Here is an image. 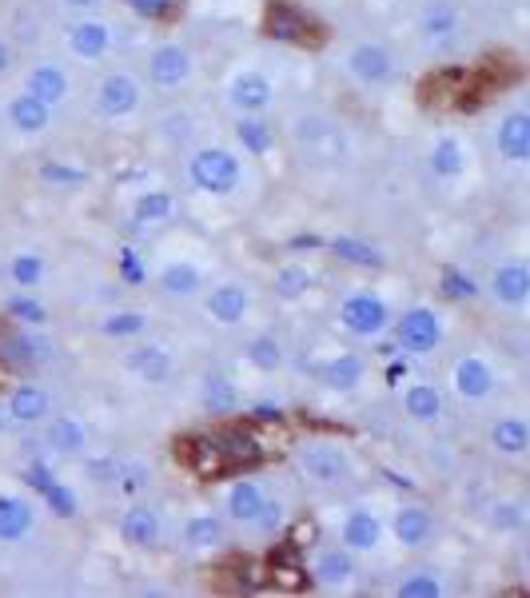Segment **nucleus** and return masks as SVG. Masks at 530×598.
I'll list each match as a JSON object with an SVG mask.
<instances>
[{
	"mask_svg": "<svg viewBox=\"0 0 530 598\" xmlns=\"http://www.w3.org/2000/svg\"><path fill=\"white\" fill-rule=\"evenodd\" d=\"M490 523H495V527H499V530H515V527H522V507H519V503H502V507H495Z\"/></svg>",
	"mask_w": 530,
	"mask_h": 598,
	"instance_id": "52",
	"label": "nucleus"
},
{
	"mask_svg": "<svg viewBox=\"0 0 530 598\" xmlns=\"http://www.w3.org/2000/svg\"><path fill=\"white\" fill-rule=\"evenodd\" d=\"M184 538H188V547L196 550H211L224 543V523L216 515H191L188 527H184Z\"/></svg>",
	"mask_w": 530,
	"mask_h": 598,
	"instance_id": "35",
	"label": "nucleus"
},
{
	"mask_svg": "<svg viewBox=\"0 0 530 598\" xmlns=\"http://www.w3.org/2000/svg\"><path fill=\"white\" fill-rule=\"evenodd\" d=\"M380 538H383V527L371 511L355 507L347 518H343V547L347 550H375L380 547Z\"/></svg>",
	"mask_w": 530,
	"mask_h": 598,
	"instance_id": "25",
	"label": "nucleus"
},
{
	"mask_svg": "<svg viewBox=\"0 0 530 598\" xmlns=\"http://www.w3.org/2000/svg\"><path fill=\"white\" fill-rule=\"evenodd\" d=\"M430 168H435V176H463L467 172V152H463L459 140H439L435 148H430Z\"/></svg>",
	"mask_w": 530,
	"mask_h": 598,
	"instance_id": "34",
	"label": "nucleus"
},
{
	"mask_svg": "<svg viewBox=\"0 0 530 598\" xmlns=\"http://www.w3.org/2000/svg\"><path fill=\"white\" fill-rule=\"evenodd\" d=\"M283 523V503L280 498H268V503H263V515H260V523H256V527L260 530H276Z\"/></svg>",
	"mask_w": 530,
	"mask_h": 598,
	"instance_id": "53",
	"label": "nucleus"
},
{
	"mask_svg": "<svg viewBox=\"0 0 530 598\" xmlns=\"http://www.w3.org/2000/svg\"><path fill=\"white\" fill-rule=\"evenodd\" d=\"M236 136H240L243 152H268L271 148V140H276V132H271V124H263V120L256 116H243L240 124H236Z\"/></svg>",
	"mask_w": 530,
	"mask_h": 598,
	"instance_id": "40",
	"label": "nucleus"
},
{
	"mask_svg": "<svg viewBox=\"0 0 530 598\" xmlns=\"http://www.w3.org/2000/svg\"><path fill=\"white\" fill-rule=\"evenodd\" d=\"M248 308H251V296L240 283H220V288L208 296V316L216 319V323H224V328H236V323L248 316Z\"/></svg>",
	"mask_w": 530,
	"mask_h": 598,
	"instance_id": "18",
	"label": "nucleus"
},
{
	"mask_svg": "<svg viewBox=\"0 0 530 598\" xmlns=\"http://www.w3.org/2000/svg\"><path fill=\"white\" fill-rule=\"evenodd\" d=\"M4 311H9V319H17V323H29V328H41V323H49V308H44L41 299H32V296H12L9 303H4Z\"/></svg>",
	"mask_w": 530,
	"mask_h": 598,
	"instance_id": "42",
	"label": "nucleus"
},
{
	"mask_svg": "<svg viewBox=\"0 0 530 598\" xmlns=\"http://www.w3.org/2000/svg\"><path fill=\"white\" fill-rule=\"evenodd\" d=\"M124 363H128V371H136L144 383H168L172 379V355L160 348V343L132 348L128 355H124Z\"/></svg>",
	"mask_w": 530,
	"mask_h": 598,
	"instance_id": "23",
	"label": "nucleus"
},
{
	"mask_svg": "<svg viewBox=\"0 0 530 598\" xmlns=\"http://www.w3.org/2000/svg\"><path fill=\"white\" fill-rule=\"evenodd\" d=\"M263 503H268V495H263V487L251 483V478H240V483L228 491V515L236 518V523H248V527L260 523Z\"/></svg>",
	"mask_w": 530,
	"mask_h": 598,
	"instance_id": "24",
	"label": "nucleus"
},
{
	"mask_svg": "<svg viewBox=\"0 0 530 598\" xmlns=\"http://www.w3.org/2000/svg\"><path fill=\"white\" fill-rule=\"evenodd\" d=\"M340 323L351 331V336L371 339V336H380V331H387L391 311H387V303H383L380 296H367V291H360V296L343 299Z\"/></svg>",
	"mask_w": 530,
	"mask_h": 598,
	"instance_id": "5",
	"label": "nucleus"
},
{
	"mask_svg": "<svg viewBox=\"0 0 530 598\" xmlns=\"http://www.w3.org/2000/svg\"><path fill=\"white\" fill-rule=\"evenodd\" d=\"M188 176L200 192L228 196V192H236V184H240L243 168H240V159L231 156L228 148H200L188 159Z\"/></svg>",
	"mask_w": 530,
	"mask_h": 598,
	"instance_id": "1",
	"label": "nucleus"
},
{
	"mask_svg": "<svg viewBox=\"0 0 530 598\" xmlns=\"http://www.w3.org/2000/svg\"><path fill=\"white\" fill-rule=\"evenodd\" d=\"M160 288L168 291V296H180V299H188V296H196L200 291V271L191 268V264H168V268L160 271Z\"/></svg>",
	"mask_w": 530,
	"mask_h": 598,
	"instance_id": "36",
	"label": "nucleus"
},
{
	"mask_svg": "<svg viewBox=\"0 0 530 598\" xmlns=\"http://www.w3.org/2000/svg\"><path fill=\"white\" fill-rule=\"evenodd\" d=\"M9 69H12V49L0 40V72H9Z\"/></svg>",
	"mask_w": 530,
	"mask_h": 598,
	"instance_id": "56",
	"label": "nucleus"
},
{
	"mask_svg": "<svg viewBox=\"0 0 530 598\" xmlns=\"http://www.w3.org/2000/svg\"><path fill=\"white\" fill-rule=\"evenodd\" d=\"M52 359V343L32 331H0V368L32 371Z\"/></svg>",
	"mask_w": 530,
	"mask_h": 598,
	"instance_id": "4",
	"label": "nucleus"
},
{
	"mask_svg": "<svg viewBox=\"0 0 530 598\" xmlns=\"http://www.w3.org/2000/svg\"><path fill=\"white\" fill-rule=\"evenodd\" d=\"M141 96H144L141 80L132 76V72H108V76L101 80V89H96V109H101L104 116L121 120L141 109Z\"/></svg>",
	"mask_w": 530,
	"mask_h": 598,
	"instance_id": "7",
	"label": "nucleus"
},
{
	"mask_svg": "<svg viewBox=\"0 0 530 598\" xmlns=\"http://www.w3.org/2000/svg\"><path fill=\"white\" fill-rule=\"evenodd\" d=\"M260 419H280V408H271V403H263V408H260Z\"/></svg>",
	"mask_w": 530,
	"mask_h": 598,
	"instance_id": "57",
	"label": "nucleus"
},
{
	"mask_svg": "<svg viewBox=\"0 0 530 598\" xmlns=\"http://www.w3.org/2000/svg\"><path fill=\"white\" fill-rule=\"evenodd\" d=\"M200 403L208 415H231V411L240 408V391H236V383H231L228 375L211 371L200 383Z\"/></svg>",
	"mask_w": 530,
	"mask_h": 598,
	"instance_id": "26",
	"label": "nucleus"
},
{
	"mask_svg": "<svg viewBox=\"0 0 530 598\" xmlns=\"http://www.w3.org/2000/svg\"><path fill=\"white\" fill-rule=\"evenodd\" d=\"M300 471L311 478V483H320V487H340V483H347L351 478V458L343 447H335V443H308V447H300Z\"/></svg>",
	"mask_w": 530,
	"mask_h": 598,
	"instance_id": "3",
	"label": "nucleus"
},
{
	"mask_svg": "<svg viewBox=\"0 0 530 598\" xmlns=\"http://www.w3.org/2000/svg\"><path fill=\"white\" fill-rule=\"evenodd\" d=\"M124 4L144 20H160L172 12V0H124Z\"/></svg>",
	"mask_w": 530,
	"mask_h": 598,
	"instance_id": "50",
	"label": "nucleus"
},
{
	"mask_svg": "<svg viewBox=\"0 0 530 598\" xmlns=\"http://www.w3.org/2000/svg\"><path fill=\"white\" fill-rule=\"evenodd\" d=\"M430 535H435V518H430L427 507H403V511H395V538H399L403 547H411V550L427 547Z\"/></svg>",
	"mask_w": 530,
	"mask_h": 598,
	"instance_id": "22",
	"label": "nucleus"
},
{
	"mask_svg": "<svg viewBox=\"0 0 530 598\" xmlns=\"http://www.w3.org/2000/svg\"><path fill=\"white\" fill-rule=\"evenodd\" d=\"M311 575H315V582L320 587H343L351 575H355V563H351V550L347 547H331V550H320V558H315V567H311Z\"/></svg>",
	"mask_w": 530,
	"mask_h": 598,
	"instance_id": "32",
	"label": "nucleus"
},
{
	"mask_svg": "<svg viewBox=\"0 0 530 598\" xmlns=\"http://www.w3.org/2000/svg\"><path fill=\"white\" fill-rule=\"evenodd\" d=\"M89 475L96 478V483H116V475H121V467H116L112 458H104V463H89Z\"/></svg>",
	"mask_w": 530,
	"mask_h": 598,
	"instance_id": "54",
	"label": "nucleus"
},
{
	"mask_svg": "<svg viewBox=\"0 0 530 598\" xmlns=\"http://www.w3.org/2000/svg\"><path fill=\"white\" fill-rule=\"evenodd\" d=\"M44 503H49L52 511L61 518H72L76 515V495H72L69 487H61V483H52V487H44Z\"/></svg>",
	"mask_w": 530,
	"mask_h": 598,
	"instance_id": "48",
	"label": "nucleus"
},
{
	"mask_svg": "<svg viewBox=\"0 0 530 598\" xmlns=\"http://www.w3.org/2000/svg\"><path fill=\"white\" fill-rule=\"evenodd\" d=\"M490 296L499 299V303H510V308L527 303V296H530L527 264H522V259H507V264H499L495 276H490Z\"/></svg>",
	"mask_w": 530,
	"mask_h": 598,
	"instance_id": "12",
	"label": "nucleus"
},
{
	"mask_svg": "<svg viewBox=\"0 0 530 598\" xmlns=\"http://www.w3.org/2000/svg\"><path fill=\"white\" fill-rule=\"evenodd\" d=\"M216 439H220L224 458H228V471L251 467V463H260L263 458V443L256 439L251 427H224V431H216Z\"/></svg>",
	"mask_w": 530,
	"mask_h": 598,
	"instance_id": "15",
	"label": "nucleus"
},
{
	"mask_svg": "<svg viewBox=\"0 0 530 598\" xmlns=\"http://www.w3.org/2000/svg\"><path fill=\"white\" fill-rule=\"evenodd\" d=\"M172 196L168 192H144L141 199H136V224H160V219L172 216Z\"/></svg>",
	"mask_w": 530,
	"mask_h": 598,
	"instance_id": "43",
	"label": "nucleus"
},
{
	"mask_svg": "<svg viewBox=\"0 0 530 598\" xmlns=\"http://www.w3.org/2000/svg\"><path fill=\"white\" fill-rule=\"evenodd\" d=\"M121 535L128 547H156L164 538V518L152 507H132L121 518Z\"/></svg>",
	"mask_w": 530,
	"mask_h": 598,
	"instance_id": "14",
	"label": "nucleus"
},
{
	"mask_svg": "<svg viewBox=\"0 0 530 598\" xmlns=\"http://www.w3.org/2000/svg\"><path fill=\"white\" fill-rule=\"evenodd\" d=\"M9 271H12V283H17V288H32V283L44 276V259L41 256H17Z\"/></svg>",
	"mask_w": 530,
	"mask_h": 598,
	"instance_id": "46",
	"label": "nucleus"
},
{
	"mask_svg": "<svg viewBox=\"0 0 530 598\" xmlns=\"http://www.w3.org/2000/svg\"><path fill=\"white\" fill-rule=\"evenodd\" d=\"M69 4H92V0H69Z\"/></svg>",
	"mask_w": 530,
	"mask_h": 598,
	"instance_id": "58",
	"label": "nucleus"
},
{
	"mask_svg": "<svg viewBox=\"0 0 530 598\" xmlns=\"http://www.w3.org/2000/svg\"><path fill=\"white\" fill-rule=\"evenodd\" d=\"M475 279L463 276V271H443V296L447 299H475Z\"/></svg>",
	"mask_w": 530,
	"mask_h": 598,
	"instance_id": "47",
	"label": "nucleus"
},
{
	"mask_svg": "<svg viewBox=\"0 0 530 598\" xmlns=\"http://www.w3.org/2000/svg\"><path fill=\"white\" fill-rule=\"evenodd\" d=\"M295 140H300L303 148H315V152H335L343 148V136L340 128L323 116H303L295 120Z\"/></svg>",
	"mask_w": 530,
	"mask_h": 598,
	"instance_id": "29",
	"label": "nucleus"
},
{
	"mask_svg": "<svg viewBox=\"0 0 530 598\" xmlns=\"http://www.w3.org/2000/svg\"><path fill=\"white\" fill-rule=\"evenodd\" d=\"M443 595V582L430 570H419V575H411L399 582V598H439Z\"/></svg>",
	"mask_w": 530,
	"mask_h": 598,
	"instance_id": "45",
	"label": "nucleus"
},
{
	"mask_svg": "<svg viewBox=\"0 0 530 598\" xmlns=\"http://www.w3.org/2000/svg\"><path fill=\"white\" fill-rule=\"evenodd\" d=\"M228 100L243 112V116H256V112H263L271 100H276V84H271L263 72H240V76L231 80Z\"/></svg>",
	"mask_w": 530,
	"mask_h": 598,
	"instance_id": "11",
	"label": "nucleus"
},
{
	"mask_svg": "<svg viewBox=\"0 0 530 598\" xmlns=\"http://www.w3.org/2000/svg\"><path fill=\"white\" fill-rule=\"evenodd\" d=\"M248 359H251V368H260V371H276L283 363V348H280V339L276 336H256L248 343Z\"/></svg>",
	"mask_w": 530,
	"mask_h": 598,
	"instance_id": "41",
	"label": "nucleus"
},
{
	"mask_svg": "<svg viewBox=\"0 0 530 598\" xmlns=\"http://www.w3.org/2000/svg\"><path fill=\"white\" fill-rule=\"evenodd\" d=\"M32 523H37L32 503H24V498H17V495H0V543H17V538H24L32 530Z\"/></svg>",
	"mask_w": 530,
	"mask_h": 598,
	"instance_id": "27",
	"label": "nucleus"
},
{
	"mask_svg": "<svg viewBox=\"0 0 530 598\" xmlns=\"http://www.w3.org/2000/svg\"><path fill=\"white\" fill-rule=\"evenodd\" d=\"M490 443L502 451V455H522L527 451V443H530V431H527V423L522 419H499L495 427H490Z\"/></svg>",
	"mask_w": 530,
	"mask_h": 598,
	"instance_id": "33",
	"label": "nucleus"
},
{
	"mask_svg": "<svg viewBox=\"0 0 530 598\" xmlns=\"http://www.w3.org/2000/svg\"><path fill=\"white\" fill-rule=\"evenodd\" d=\"M403 411H407L415 423H439L443 419V395L430 383H411L403 391Z\"/></svg>",
	"mask_w": 530,
	"mask_h": 598,
	"instance_id": "30",
	"label": "nucleus"
},
{
	"mask_svg": "<svg viewBox=\"0 0 530 598\" xmlns=\"http://www.w3.org/2000/svg\"><path fill=\"white\" fill-rule=\"evenodd\" d=\"M69 49L81 60H101L112 49V29L104 20H76L69 24Z\"/></svg>",
	"mask_w": 530,
	"mask_h": 598,
	"instance_id": "16",
	"label": "nucleus"
},
{
	"mask_svg": "<svg viewBox=\"0 0 530 598\" xmlns=\"http://www.w3.org/2000/svg\"><path fill=\"white\" fill-rule=\"evenodd\" d=\"M176 458H180L191 475H200V478L228 475V458H224V447H220V439H216V431H196V435L176 439Z\"/></svg>",
	"mask_w": 530,
	"mask_h": 598,
	"instance_id": "2",
	"label": "nucleus"
},
{
	"mask_svg": "<svg viewBox=\"0 0 530 598\" xmlns=\"http://www.w3.org/2000/svg\"><path fill=\"white\" fill-rule=\"evenodd\" d=\"M29 96H37L41 104H49V109H56L64 96H69V72L61 69V64H37V69L29 72Z\"/></svg>",
	"mask_w": 530,
	"mask_h": 598,
	"instance_id": "20",
	"label": "nucleus"
},
{
	"mask_svg": "<svg viewBox=\"0 0 530 598\" xmlns=\"http://www.w3.org/2000/svg\"><path fill=\"white\" fill-rule=\"evenodd\" d=\"M311 288V276H308V268H280L276 271V291H280L283 299H300L303 291Z\"/></svg>",
	"mask_w": 530,
	"mask_h": 598,
	"instance_id": "44",
	"label": "nucleus"
},
{
	"mask_svg": "<svg viewBox=\"0 0 530 598\" xmlns=\"http://www.w3.org/2000/svg\"><path fill=\"white\" fill-rule=\"evenodd\" d=\"M495 144L510 164H527L530 159V116L527 112H507L499 120V132H495Z\"/></svg>",
	"mask_w": 530,
	"mask_h": 598,
	"instance_id": "13",
	"label": "nucleus"
},
{
	"mask_svg": "<svg viewBox=\"0 0 530 598\" xmlns=\"http://www.w3.org/2000/svg\"><path fill=\"white\" fill-rule=\"evenodd\" d=\"M101 331L116 339L144 336V331H148V316H144V311H108V316L101 319Z\"/></svg>",
	"mask_w": 530,
	"mask_h": 598,
	"instance_id": "38",
	"label": "nucleus"
},
{
	"mask_svg": "<svg viewBox=\"0 0 530 598\" xmlns=\"http://www.w3.org/2000/svg\"><path fill=\"white\" fill-rule=\"evenodd\" d=\"M419 32L430 40V44H443V40L455 37V32H459V12H455V4H447V0L427 4V9H423V20H419Z\"/></svg>",
	"mask_w": 530,
	"mask_h": 598,
	"instance_id": "31",
	"label": "nucleus"
},
{
	"mask_svg": "<svg viewBox=\"0 0 530 598\" xmlns=\"http://www.w3.org/2000/svg\"><path fill=\"white\" fill-rule=\"evenodd\" d=\"M360 379H363V363L355 355L331 359L328 368H323V383H328V388H335V391H351Z\"/></svg>",
	"mask_w": 530,
	"mask_h": 598,
	"instance_id": "37",
	"label": "nucleus"
},
{
	"mask_svg": "<svg viewBox=\"0 0 530 598\" xmlns=\"http://www.w3.org/2000/svg\"><path fill=\"white\" fill-rule=\"evenodd\" d=\"M455 391L463 399H487L495 391V371H490L487 359L467 355L455 363Z\"/></svg>",
	"mask_w": 530,
	"mask_h": 598,
	"instance_id": "19",
	"label": "nucleus"
},
{
	"mask_svg": "<svg viewBox=\"0 0 530 598\" xmlns=\"http://www.w3.org/2000/svg\"><path fill=\"white\" fill-rule=\"evenodd\" d=\"M148 76L156 89H180V84H188L191 76L188 49H180V44H160V49L148 56Z\"/></svg>",
	"mask_w": 530,
	"mask_h": 598,
	"instance_id": "10",
	"label": "nucleus"
},
{
	"mask_svg": "<svg viewBox=\"0 0 530 598\" xmlns=\"http://www.w3.org/2000/svg\"><path fill=\"white\" fill-rule=\"evenodd\" d=\"M160 128L168 140H188L191 136V116L188 112H168V116L160 120Z\"/></svg>",
	"mask_w": 530,
	"mask_h": 598,
	"instance_id": "49",
	"label": "nucleus"
},
{
	"mask_svg": "<svg viewBox=\"0 0 530 598\" xmlns=\"http://www.w3.org/2000/svg\"><path fill=\"white\" fill-rule=\"evenodd\" d=\"M0 431H4V415H0Z\"/></svg>",
	"mask_w": 530,
	"mask_h": 598,
	"instance_id": "59",
	"label": "nucleus"
},
{
	"mask_svg": "<svg viewBox=\"0 0 530 598\" xmlns=\"http://www.w3.org/2000/svg\"><path fill=\"white\" fill-rule=\"evenodd\" d=\"M4 411H9V419H17V423H41V419H49L52 399L49 391L37 388V383H21L17 391H9Z\"/></svg>",
	"mask_w": 530,
	"mask_h": 598,
	"instance_id": "17",
	"label": "nucleus"
},
{
	"mask_svg": "<svg viewBox=\"0 0 530 598\" xmlns=\"http://www.w3.org/2000/svg\"><path fill=\"white\" fill-rule=\"evenodd\" d=\"M41 176L52 179V184H84V179H89V172H84V168H64V164H44Z\"/></svg>",
	"mask_w": 530,
	"mask_h": 598,
	"instance_id": "51",
	"label": "nucleus"
},
{
	"mask_svg": "<svg viewBox=\"0 0 530 598\" xmlns=\"http://www.w3.org/2000/svg\"><path fill=\"white\" fill-rule=\"evenodd\" d=\"M263 32L271 40H288V44H308V40H320L315 37V24L311 17H303L295 4L288 0H271L268 12H263Z\"/></svg>",
	"mask_w": 530,
	"mask_h": 598,
	"instance_id": "8",
	"label": "nucleus"
},
{
	"mask_svg": "<svg viewBox=\"0 0 530 598\" xmlns=\"http://www.w3.org/2000/svg\"><path fill=\"white\" fill-rule=\"evenodd\" d=\"M331 248H335V256H340L343 264H355V268H383V256L371 248V244H363V239L343 236V239H335Z\"/></svg>",
	"mask_w": 530,
	"mask_h": 598,
	"instance_id": "39",
	"label": "nucleus"
},
{
	"mask_svg": "<svg viewBox=\"0 0 530 598\" xmlns=\"http://www.w3.org/2000/svg\"><path fill=\"white\" fill-rule=\"evenodd\" d=\"M44 443H49L56 455H81L84 447H89V431H84V423L76 415H56L44 427Z\"/></svg>",
	"mask_w": 530,
	"mask_h": 598,
	"instance_id": "21",
	"label": "nucleus"
},
{
	"mask_svg": "<svg viewBox=\"0 0 530 598\" xmlns=\"http://www.w3.org/2000/svg\"><path fill=\"white\" fill-rule=\"evenodd\" d=\"M49 116H52L49 104H41V100L29 96V92L9 100V124L17 132H29V136H37V132L49 128Z\"/></svg>",
	"mask_w": 530,
	"mask_h": 598,
	"instance_id": "28",
	"label": "nucleus"
},
{
	"mask_svg": "<svg viewBox=\"0 0 530 598\" xmlns=\"http://www.w3.org/2000/svg\"><path fill=\"white\" fill-rule=\"evenodd\" d=\"M29 483H32V487H52V483H56V478H49V471H44V467H32L29 471Z\"/></svg>",
	"mask_w": 530,
	"mask_h": 598,
	"instance_id": "55",
	"label": "nucleus"
},
{
	"mask_svg": "<svg viewBox=\"0 0 530 598\" xmlns=\"http://www.w3.org/2000/svg\"><path fill=\"white\" fill-rule=\"evenodd\" d=\"M347 72L360 84H367V89H380V84H387L395 76V56L383 44H375V40H363V44H355L347 52Z\"/></svg>",
	"mask_w": 530,
	"mask_h": 598,
	"instance_id": "6",
	"label": "nucleus"
},
{
	"mask_svg": "<svg viewBox=\"0 0 530 598\" xmlns=\"http://www.w3.org/2000/svg\"><path fill=\"white\" fill-rule=\"evenodd\" d=\"M395 336H399V348L419 351L423 355V351L439 348L443 323L430 308H411V311H403V319L395 323Z\"/></svg>",
	"mask_w": 530,
	"mask_h": 598,
	"instance_id": "9",
	"label": "nucleus"
}]
</instances>
